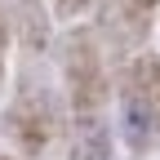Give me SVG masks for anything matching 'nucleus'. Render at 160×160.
<instances>
[{"instance_id":"1","label":"nucleus","mask_w":160,"mask_h":160,"mask_svg":"<svg viewBox=\"0 0 160 160\" xmlns=\"http://www.w3.org/2000/svg\"><path fill=\"white\" fill-rule=\"evenodd\" d=\"M151 107H147V98L142 93H125L120 98V133H125V142L133 151H142L147 147V138H151Z\"/></svg>"}]
</instances>
